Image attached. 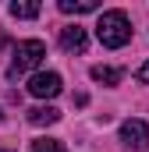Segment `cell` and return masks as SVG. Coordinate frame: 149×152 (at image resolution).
<instances>
[{"mask_svg": "<svg viewBox=\"0 0 149 152\" xmlns=\"http://www.w3.org/2000/svg\"><path fill=\"white\" fill-rule=\"evenodd\" d=\"M121 142L131 145V149H149V124L146 120H124L121 124Z\"/></svg>", "mask_w": 149, "mask_h": 152, "instance_id": "cell-4", "label": "cell"}, {"mask_svg": "<svg viewBox=\"0 0 149 152\" xmlns=\"http://www.w3.org/2000/svg\"><path fill=\"white\" fill-rule=\"evenodd\" d=\"M57 7H60L64 14H89V11H96L100 4H96V0H60Z\"/></svg>", "mask_w": 149, "mask_h": 152, "instance_id": "cell-7", "label": "cell"}, {"mask_svg": "<svg viewBox=\"0 0 149 152\" xmlns=\"http://www.w3.org/2000/svg\"><path fill=\"white\" fill-rule=\"evenodd\" d=\"M139 81H146V85H149V60L142 64V67H139Z\"/></svg>", "mask_w": 149, "mask_h": 152, "instance_id": "cell-11", "label": "cell"}, {"mask_svg": "<svg viewBox=\"0 0 149 152\" xmlns=\"http://www.w3.org/2000/svg\"><path fill=\"white\" fill-rule=\"evenodd\" d=\"M29 92H32L36 99H53V96L60 92V75H57V71H39V75H32Z\"/></svg>", "mask_w": 149, "mask_h": 152, "instance_id": "cell-3", "label": "cell"}, {"mask_svg": "<svg viewBox=\"0 0 149 152\" xmlns=\"http://www.w3.org/2000/svg\"><path fill=\"white\" fill-rule=\"evenodd\" d=\"M57 120H60V110H53V106H32L29 110V124H36V127L57 124Z\"/></svg>", "mask_w": 149, "mask_h": 152, "instance_id": "cell-6", "label": "cell"}, {"mask_svg": "<svg viewBox=\"0 0 149 152\" xmlns=\"http://www.w3.org/2000/svg\"><path fill=\"white\" fill-rule=\"evenodd\" d=\"M11 14H14V18H36L39 4H18V0H14V4H11Z\"/></svg>", "mask_w": 149, "mask_h": 152, "instance_id": "cell-9", "label": "cell"}, {"mask_svg": "<svg viewBox=\"0 0 149 152\" xmlns=\"http://www.w3.org/2000/svg\"><path fill=\"white\" fill-rule=\"evenodd\" d=\"M0 152H7V149H0Z\"/></svg>", "mask_w": 149, "mask_h": 152, "instance_id": "cell-13", "label": "cell"}, {"mask_svg": "<svg viewBox=\"0 0 149 152\" xmlns=\"http://www.w3.org/2000/svg\"><path fill=\"white\" fill-rule=\"evenodd\" d=\"M4 42H7V39H4V36H0V50H4Z\"/></svg>", "mask_w": 149, "mask_h": 152, "instance_id": "cell-12", "label": "cell"}, {"mask_svg": "<svg viewBox=\"0 0 149 152\" xmlns=\"http://www.w3.org/2000/svg\"><path fill=\"white\" fill-rule=\"evenodd\" d=\"M92 78H96V81H103V85H117V81H121V71H117V67H103V64H100V67H92Z\"/></svg>", "mask_w": 149, "mask_h": 152, "instance_id": "cell-8", "label": "cell"}, {"mask_svg": "<svg viewBox=\"0 0 149 152\" xmlns=\"http://www.w3.org/2000/svg\"><path fill=\"white\" fill-rule=\"evenodd\" d=\"M96 36H100L103 46L121 50V46L131 39V21H128V14H124V11H103V18H100V25H96Z\"/></svg>", "mask_w": 149, "mask_h": 152, "instance_id": "cell-1", "label": "cell"}, {"mask_svg": "<svg viewBox=\"0 0 149 152\" xmlns=\"http://www.w3.org/2000/svg\"><path fill=\"white\" fill-rule=\"evenodd\" d=\"M60 46H64L68 53H82V50L89 46L85 28H82V25H64V28H60Z\"/></svg>", "mask_w": 149, "mask_h": 152, "instance_id": "cell-5", "label": "cell"}, {"mask_svg": "<svg viewBox=\"0 0 149 152\" xmlns=\"http://www.w3.org/2000/svg\"><path fill=\"white\" fill-rule=\"evenodd\" d=\"M43 57H46V46H43L39 39H25V42H18V46H14V60H11L7 78H18V75H25V71H32V67H39Z\"/></svg>", "mask_w": 149, "mask_h": 152, "instance_id": "cell-2", "label": "cell"}, {"mask_svg": "<svg viewBox=\"0 0 149 152\" xmlns=\"http://www.w3.org/2000/svg\"><path fill=\"white\" fill-rule=\"evenodd\" d=\"M32 152H64V145L57 138H39V142H32Z\"/></svg>", "mask_w": 149, "mask_h": 152, "instance_id": "cell-10", "label": "cell"}]
</instances>
